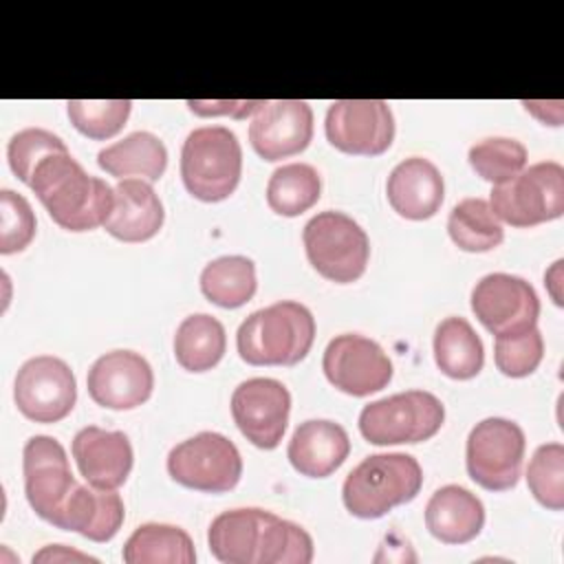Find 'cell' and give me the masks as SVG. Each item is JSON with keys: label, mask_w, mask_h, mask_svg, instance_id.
Masks as SVG:
<instances>
[{"label": "cell", "mask_w": 564, "mask_h": 564, "mask_svg": "<svg viewBox=\"0 0 564 564\" xmlns=\"http://www.w3.org/2000/svg\"><path fill=\"white\" fill-rule=\"evenodd\" d=\"M386 194L390 207L399 216L408 220H427L443 205L445 181L432 161L410 156L390 172Z\"/></svg>", "instance_id": "obj_20"}, {"label": "cell", "mask_w": 564, "mask_h": 564, "mask_svg": "<svg viewBox=\"0 0 564 564\" xmlns=\"http://www.w3.org/2000/svg\"><path fill=\"white\" fill-rule=\"evenodd\" d=\"M524 445V432L518 423L502 416L482 419L467 436L465 463L469 478L489 491H507L516 487Z\"/></svg>", "instance_id": "obj_9"}, {"label": "cell", "mask_w": 564, "mask_h": 564, "mask_svg": "<svg viewBox=\"0 0 564 564\" xmlns=\"http://www.w3.org/2000/svg\"><path fill=\"white\" fill-rule=\"evenodd\" d=\"M35 238V214L29 200L13 189L0 192V253H18Z\"/></svg>", "instance_id": "obj_37"}, {"label": "cell", "mask_w": 564, "mask_h": 564, "mask_svg": "<svg viewBox=\"0 0 564 564\" xmlns=\"http://www.w3.org/2000/svg\"><path fill=\"white\" fill-rule=\"evenodd\" d=\"M467 159L480 178L502 185L524 170L527 148L509 137H489L474 143Z\"/></svg>", "instance_id": "obj_32"}, {"label": "cell", "mask_w": 564, "mask_h": 564, "mask_svg": "<svg viewBox=\"0 0 564 564\" xmlns=\"http://www.w3.org/2000/svg\"><path fill=\"white\" fill-rule=\"evenodd\" d=\"M13 399L29 421L57 423L75 408L77 381L64 359L53 355L31 357L15 375Z\"/></svg>", "instance_id": "obj_11"}, {"label": "cell", "mask_w": 564, "mask_h": 564, "mask_svg": "<svg viewBox=\"0 0 564 564\" xmlns=\"http://www.w3.org/2000/svg\"><path fill=\"white\" fill-rule=\"evenodd\" d=\"M258 289L256 264L247 256H220L205 264L200 273L203 295L220 308L247 304Z\"/></svg>", "instance_id": "obj_29"}, {"label": "cell", "mask_w": 564, "mask_h": 564, "mask_svg": "<svg viewBox=\"0 0 564 564\" xmlns=\"http://www.w3.org/2000/svg\"><path fill=\"white\" fill-rule=\"evenodd\" d=\"M350 454L346 430L326 419H311L295 427L286 456L293 469L308 478H326L337 471Z\"/></svg>", "instance_id": "obj_21"}, {"label": "cell", "mask_w": 564, "mask_h": 564, "mask_svg": "<svg viewBox=\"0 0 564 564\" xmlns=\"http://www.w3.org/2000/svg\"><path fill=\"white\" fill-rule=\"evenodd\" d=\"M313 139V110L300 99L262 101L249 123V141L264 161L295 156Z\"/></svg>", "instance_id": "obj_17"}, {"label": "cell", "mask_w": 564, "mask_h": 564, "mask_svg": "<svg viewBox=\"0 0 564 564\" xmlns=\"http://www.w3.org/2000/svg\"><path fill=\"white\" fill-rule=\"evenodd\" d=\"M322 192V178L308 163H289L269 176L267 205L271 212L293 218L308 212Z\"/></svg>", "instance_id": "obj_31"}, {"label": "cell", "mask_w": 564, "mask_h": 564, "mask_svg": "<svg viewBox=\"0 0 564 564\" xmlns=\"http://www.w3.org/2000/svg\"><path fill=\"white\" fill-rule=\"evenodd\" d=\"M527 485L533 498L551 509L560 511L564 507V445L544 443L540 445L527 467Z\"/></svg>", "instance_id": "obj_33"}, {"label": "cell", "mask_w": 564, "mask_h": 564, "mask_svg": "<svg viewBox=\"0 0 564 564\" xmlns=\"http://www.w3.org/2000/svg\"><path fill=\"white\" fill-rule=\"evenodd\" d=\"M485 524V507L469 489L445 485L425 505L427 531L445 544L471 542Z\"/></svg>", "instance_id": "obj_24"}, {"label": "cell", "mask_w": 564, "mask_h": 564, "mask_svg": "<svg viewBox=\"0 0 564 564\" xmlns=\"http://www.w3.org/2000/svg\"><path fill=\"white\" fill-rule=\"evenodd\" d=\"M452 242L469 253H485L505 240V229L489 203L482 198H463L447 218Z\"/></svg>", "instance_id": "obj_30"}, {"label": "cell", "mask_w": 564, "mask_h": 564, "mask_svg": "<svg viewBox=\"0 0 564 564\" xmlns=\"http://www.w3.org/2000/svg\"><path fill=\"white\" fill-rule=\"evenodd\" d=\"M24 494L31 509L46 522L55 524L66 500L79 485L70 474L68 456L53 436H31L22 449Z\"/></svg>", "instance_id": "obj_13"}, {"label": "cell", "mask_w": 564, "mask_h": 564, "mask_svg": "<svg viewBox=\"0 0 564 564\" xmlns=\"http://www.w3.org/2000/svg\"><path fill=\"white\" fill-rule=\"evenodd\" d=\"M489 207L511 227H535L564 214V167L555 161L535 163L511 181L494 185Z\"/></svg>", "instance_id": "obj_8"}, {"label": "cell", "mask_w": 564, "mask_h": 564, "mask_svg": "<svg viewBox=\"0 0 564 564\" xmlns=\"http://www.w3.org/2000/svg\"><path fill=\"white\" fill-rule=\"evenodd\" d=\"M291 412V394L284 383L253 377L231 394V416L242 436L260 449H275L284 436Z\"/></svg>", "instance_id": "obj_16"}, {"label": "cell", "mask_w": 564, "mask_h": 564, "mask_svg": "<svg viewBox=\"0 0 564 564\" xmlns=\"http://www.w3.org/2000/svg\"><path fill=\"white\" fill-rule=\"evenodd\" d=\"M57 152H68L66 143L44 130V128H24L18 134L11 137L9 148H7V156H9V167L11 172L22 181V183H31V176L35 172V167L51 154Z\"/></svg>", "instance_id": "obj_36"}, {"label": "cell", "mask_w": 564, "mask_h": 564, "mask_svg": "<svg viewBox=\"0 0 564 564\" xmlns=\"http://www.w3.org/2000/svg\"><path fill=\"white\" fill-rule=\"evenodd\" d=\"M322 370L330 386L350 394L368 397L383 390L392 379V361L386 350L364 335H337L328 341Z\"/></svg>", "instance_id": "obj_14"}, {"label": "cell", "mask_w": 564, "mask_h": 564, "mask_svg": "<svg viewBox=\"0 0 564 564\" xmlns=\"http://www.w3.org/2000/svg\"><path fill=\"white\" fill-rule=\"evenodd\" d=\"M225 348V326L207 313L189 315L176 328L174 357L178 366L189 372L212 370L223 359Z\"/></svg>", "instance_id": "obj_28"}, {"label": "cell", "mask_w": 564, "mask_h": 564, "mask_svg": "<svg viewBox=\"0 0 564 564\" xmlns=\"http://www.w3.org/2000/svg\"><path fill=\"white\" fill-rule=\"evenodd\" d=\"M471 311L491 335H509L538 324L540 300L524 278L489 273L471 291Z\"/></svg>", "instance_id": "obj_15"}, {"label": "cell", "mask_w": 564, "mask_h": 564, "mask_svg": "<svg viewBox=\"0 0 564 564\" xmlns=\"http://www.w3.org/2000/svg\"><path fill=\"white\" fill-rule=\"evenodd\" d=\"M302 240L311 267L330 282H355L368 267L370 240L359 223L341 212L313 216L304 225Z\"/></svg>", "instance_id": "obj_6"}, {"label": "cell", "mask_w": 564, "mask_h": 564, "mask_svg": "<svg viewBox=\"0 0 564 564\" xmlns=\"http://www.w3.org/2000/svg\"><path fill=\"white\" fill-rule=\"evenodd\" d=\"M130 99H108V101H66V112L70 123L88 139L104 141L115 137L130 117Z\"/></svg>", "instance_id": "obj_34"}, {"label": "cell", "mask_w": 564, "mask_h": 564, "mask_svg": "<svg viewBox=\"0 0 564 564\" xmlns=\"http://www.w3.org/2000/svg\"><path fill=\"white\" fill-rule=\"evenodd\" d=\"M326 139L357 156H379L394 139V117L383 99H339L326 110Z\"/></svg>", "instance_id": "obj_12"}, {"label": "cell", "mask_w": 564, "mask_h": 564, "mask_svg": "<svg viewBox=\"0 0 564 564\" xmlns=\"http://www.w3.org/2000/svg\"><path fill=\"white\" fill-rule=\"evenodd\" d=\"M212 555L225 564H308L313 540L295 522L258 507L218 513L207 529Z\"/></svg>", "instance_id": "obj_1"}, {"label": "cell", "mask_w": 564, "mask_h": 564, "mask_svg": "<svg viewBox=\"0 0 564 564\" xmlns=\"http://www.w3.org/2000/svg\"><path fill=\"white\" fill-rule=\"evenodd\" d=\"M544 357V339L538 326L520 333L496 335L494 361L505 377H529Z\"/></svg>", "instance_id": "obj_35"}, {"label": "cell", "mask_w": 564, "mask_h": 564, "mask_svg": "<svg viewBox=\"0 0 564 564\" xmlns=\"http://www.w3.org/2000/svg\"><path fill=\"white\" fill-rule=\"evenodd\" d=\"M262 101H194L189 99L187 106L196 115H234L236 119H242L260 108Z\"/></svg>", "instance_id": "obj_38"}, {"label": "cell", "mask_w": 564, "mask_h": 564, "mask_svg": "<svg viewBox=\"0 0 564 564\" xmlns=\"http://www.w3.org/2000/svg\"><path fill=\"white\" fill-rule=\"evenodd\" d=\"M126 564H194V542L181 527L148 522L132 531L123 544Z\"/></svg>", "instance_id": "obj_27"}, {"label": "cell", "mask_w": 564, "mask_h": 564, "mask_svg": "<svg viewBox=\"0 0 564 564\" xmlns=\"http://www.w3.org/2000/svg\"><path fill=\"white\" fill-rule=\"evenodd\" d=\"M57 562V560H88V562H97L95 557L90 555H84V553H77V551H68L66 546L62 544H55V546H46L44 551H40L33 562Z\"/></svg>", "instance_id": "obj_39"}, {"label": "cell", "mask_w": 564, "mask_h": 564, "mask_svg": "<svg viewBox=\"0 0 564 564\" xmlns=\"http://www.w3.org/2000/svg\"><path fill=\"white\" fill-rule=\"evenodd\" d=\"M163 203L148 181L123 178L115 187L106 231L121 242H145L163 227Z\"/></svg>", "instance_id": "obj_22"}, {"label": "cell", "mask_w": 564, "mask_h": 564, "mask_svg": "<svg viewBox=\"0 0 564 564\" xmlns=\"http://www.w3.org/2000/svg\"><path fill=\"white\" fill-rule=\"evenodd\" d=\"M423 485V471L410 454L366 456L344 480V507L364 520L386 516L399 505L416 498Z\"/></svg>", "instance_id": "obj_4"}, {"label": "cell", "mask_w": 564, "mask_h": 564, "mask_svg": "<svg viewBox=\"0 0 564 564\" xmlns=\"http://www.w3.org/2000/svg\"><path fill=\"white\" fill-rule=\"evenodd\" d=\"M445 421V405L425 390H408L364 405L359 432L372 445L421 443L432 438Z\"/></svg>", "instance_id": "obj_7"}, {"label": "cell", "mask_w": 564, "mask_h": 564, "mask_svg": "<svg viewBox=\"0 0 564 564\" xmlns=\"http://www.w3.org/2000/svg\"><path fill=\"white\" fill-rule=\"evenodd\" d=\"M242 174V148L225 126H203L187 134L181 150L185 189L203 200L218 203L234 194Z\"/></svg>", "instance_id": "obj_5"}, {"label": "cell", "mask_w": 564, "mask_h": 564, "mask_svg": "<svg viewBox=\"0 0 564 564\" xmlns=\"http://www.w3.org/2000/svg\"><path fill=\"white\" fill-rule=\"evenodd\" d=\"M167 474L174 482L205 494H225L242 476L238 447L218 432H198L167 454Z\"/></svg>", "instance_id": "obj_10"}, {"label": "cell", "mask_w": 564, "mask_h": 564, "mask_svg": "<svg viewBox=\"0 0 564 564\" xmlns=\"http://www.w3.org/2000/svg\"><path fill=\"white\" fill-rule=\"evenodd\" d=\"M315 339L313 313L293 300L253 311L236 333V348L251 366H295Z\"/></svg>", "instance_id": "obj_3"}, {"label": "cell", "mask_w": 564, "mask_h": 564, "mask_svg": "<svg viewBox=\"0 0 564 564\" xmlns=\"http://www.w3.org/2000/svg\"><path fill=\"white\" fill-rule=\"evenodd\" d=\"M123 518V500L115 489L77 485L53 527L75 531L93 542H108L121 529Z\"/></svg>", "instance_id": "obj_23"}, {"label": "cell", "mask_w": 564, "mask_h": 564, "mask_svg": "<svg viewBox=\"0 0 564 564\" xmlns=\"http://www.w3.org/2000/svg\"><path fill=\"white\" fill-rule=\"evenodd\" d=\"M97 165L119 181L134 176L152 183L159 181L167 167V150L156 134L139 130L99 150Z\"/></svg>", "instance_id": "obj_25"}, {"label": "cell", "mask_w": 564, "mask_h": 564, "mask_svg": "<svg viewBox=\"0 0 564 564\" xmlns=\"http://www.w3.org/2000/svg\"><path fill=\"white\" fill-rule=\"evenodd\" d=\"M70 452L84 480L97 489H119L134 463L128 436L97 425L82 427L73 438Z\"/></svg>", "instance_id": "obj_19"}, {"label": "cell", "mask_w": 564, "mask_h": 564, "mask_svg": "<svg viewBox=\"0 0 564 564\" xmlns=\"http://www.w3.org/2000/svg\"><path fill=\"white\" fill-rule=\"evenodd\" d=\"M90 399L108 410H132L145 403L154 388V372L145 357L132 350L101 355L86 377Z\"/></svg>", "instance_id": "obj_18"}, {"label": "cell", "mask_w": 564, "mask_h": 564, "mask_svg": "<svg viewBox=\"0 0 564 564\" xmlns=\"http://www.w3.org/2000/svg\"><path fill=\"white\" fill-rule=\"evenodd\" d=\"M434 361L449 379H474L485 364V348L465 317H445L434 330Z\"/></svg>", "instance_id": "obj_26"}, {"label": "cell", "mask_w": 564, "mask_h": 564, "mask_svg": "<svg viewBox=\"0 0 564 564\" xmlns=\"http://www.w3.org/2000/svg\"><path fill=\"white\" fill-rule=\"evenodd\" d=\"M29 187L40 198L53 223L66 231H90L106 225L115 189L90 176L70 152L46 156L33 172Z\"/></svg>", "instance_id": "obj_2"}]
</instances>
